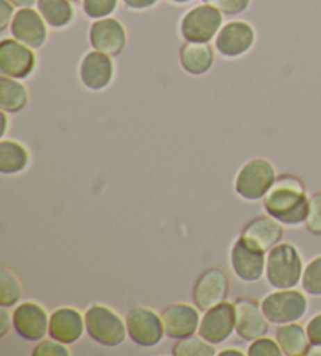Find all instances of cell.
<instances>
[{
  "label": "cell",
  "instance_id": "cell-31",
  "mask_svg": "<svg viewBox=\"0 0 321 356\" xmlns=\"http://www.w3.org/2000/svg\"><path fill=\"white\" fill-rule=\"evenodd\" d=\"M249 356H281L282 348L277 341L271 339V337H258V339L252 341L248 348Z\"/></svg>",
  "mask_w": 321,
  "mask_h": 356
},
{
  "label": "cell",
  "instance_id": "cell-13",
  "mask_svg": "<svg viewBox=\"0 0 321 356\" xmlns=\"http://www.w3.org/2000/svg\"><path fill=\"white\" fill-rule=\"evenodd\" d=\"M233 306L237 317L236 331L243 341L252 342L268 334L270 321L263 314L262 305H258L254 298L240 297L233 302Z\"/></svg>",
  "mask_w": 321,
  "mask_h": 356
},
{
  "label": "cell",
  "instance_id": "cell-21",
  "mask_svg": "<svg viewBox=\"0 0 321 356\" xmlns=\"http://www.w3.org/2000/svg\"><path fill=\"white\" fill-rule=\"evenodd\" d=\"M179 60L185 72L191 76H202L213 66V47L208 42L185 41L179 51Z\"/></svg>",
  "mask_w": 321,
  "mask_h": 356
},
{
  "label": "cell",
  "instance_id": "cell-2",
  "mask_svg": "<svg viewBox=\"0 0 321 356\" xmlns=\"http://www.w3.org/2000/svg\"><path fill=\"white\" fill-rule=\"evenodd\" d=\"M304 273L302 257L293 243H277L267 254L265 276L274 289H293Z\"/></svg>",
  "mask_w": 321,
  "mask_h": 356
},
{
  "label": "cell",
  "instance_id": "cell-20",
  "mask_svg": "<svg viewBox=\"0 0 321 356\" xmlns=\"http://www.w3.org/2000/svg\"><path fill=\"white\" fill-rule=\"evenodd\" d=\"M85 331V317L76 308L63 306V308L55 309L51 314L49 336L66 343V346L77 342Z\"/></svg>",
  "mask_w": 321,
  "mask_h": 356
},
{
  "label": "cell",
  "instance_id": "cell-27",
  "mask_svg": "<svg viewBox=\"0 0 321 356\" xmlns=\"http://www.w3.org/2000/svg\"><path fill=\"white\" fill-rule=\"evenodd\" d=\"M172 355L176 356H215L217 350H215L213 343L207 342L199 336H190L179 339L174 347H172Z\"/></svg>",
  "mask_w": 321,
  "mask_h": 356
},
{
  "label": "cell",
  "instance_id": "cell-11",
  "mask_svg": "<svg viewBox=\"0 0 321 356\" xmlns=\"http://www.w3.org/2000/svg\"><path fill=\"white\" fill-rule=\"evenodd\" d=\"M256 42V30L245 21L226 24L215 38V49L226 58L242 57Z\"/></svg>",
  "mask_w": 321,
  "mask_h": 356
},
{
  "label": "cell",
  "instance_id": "cell-22",
  "mask_svg": "<svg viewBox=\"0 0 321 356\" xmlns=\"http://www.w3.org/2000/svg\"><path fill=\"white\" fill-rule=\"evenodd\" d=\"M276 341L286 356H304L311 353L312 348L306 327L296 322L281 325L276 333Z\"/></svg>",
  "mask_w": 321,
  "mask_h": 356
},
{
  "label": "cell",
  "instance_id": "cell-15",
  "mask_svg": "<svg viewBox=\"0 0 321 356\" xmlns=\"http://www.w3.org/2000/svg\"><path fill=\"white\" fill-rule=\"evenodd\" d=\"M47 311L35 302H24L13 312V327L16 333L26 341H41L49 334Z\"/></svg>",
  "mask_w": 321,
  "mask_h": 356
},
{
  "label": "cell",
  "instance_id": "cell-28",
  "mask_svg": "<svg viewBox=\"0 0 321 356\" xmlns=\"http://www.w3.org/2000/svg\"><path fill=\"white\" fill-rule=\"evenodd\" d=\"M302 291L308 296L321 297V256H317L315 259L307 264L302 273Z\"/></svg>",
  "mask_w": 321,
  "mask_h": 356
},
{
  "label": "cell",
  "instance_id": "cell-37",
  "mask_svg": "<svg viewBox=\"0 0 321 356\" xmlns=\"http://www.w3.org/2000/svg\"><path fill=\"white\" fill-rule=\"evenodd\" d=\"M127 8L135 10V11H143L147 8H152L158 0H122Z\"/></svg>",
  "mask_w": 321,
  "mask_h": 356
},
{
  "label": "cell",
  "instance_id": "cell-4",
  "mask_svg": "<svg viewBox=\"0 0 321 356\" xmlns=\"http://www.w3.org/2000/svg\"><path fill=\"white\" fill-rule=\"evenodd\" d=\"M276 170L267 159L257 157L246 162L236 177V192L246 201L263 200L276 181Z\"/></svg>",
  "mask_w": 321,
  "mask_h": 356
},
{
  "label": "cell",
  "instance_id": "cell-39",
  "mask_svg": "<svg viewBox=\"0 0 321 356\" xmlns=\"http://www.w3.org/2000/svg\"><path fill=\"white\" fill-rule=\"evenodd\" d=\"M220 356H229V355H233V356H243V355H248L242 352V350H238L236 347H231V348H226V350H221V352L218 353Z\"/></svg>",
  "mask_w": 321,
  "mask_h": 356
},
{
  "label": "cell",
  "instance_id": "cell-33",
  "mask_svg": "<svg viewBox=\"0 0 321 356\" xmlns=\"http://www.w3.org/2000/svg\"><path fill=\"white\" fill-rule=\"evenodd\" d=\"M35 356H69V350H67L66 343L60 342L57 339H44L41 341L33 350Z\"/></svg>",
  "mask_w": 321,
  "mask_h": 356
},
{
  "label": "cell",
  "instance_id": "cell-25",
  "mask_svg": "<svg viewBox=\"0 0 321 356\" xmlns=\"http://www.w3.org/2000/svg\"><path fill=\"white\" fill-rule=\"evenodd\" d=\"M38 11L49 27L65 29L74 19L71 0H38Z\"/></svg>",
  "mask_w": 321,
  "mask_h": 356
},
{
  "label": "cell",
  "instance_id": "cell-8",
  "mask_svg": "<svg viewBox=\"0 0 321 356\" xmlns=\"http://www.w3.org/2000/svg\"><path fill=\"white\" fill-rule=\"evenodd\" d=\"M231 289V280L223 268L212 267L201 273L193 287V303L201 311L212 309L227 302Z\"/></svg>",
  "mask_w": 321,
  "mask_h": 356
},
{
  "label": "cell",
  "instance_id": "cell-9",
  "mask_svg": "<svg viewBox=\"0 0 321 356\" xmlns=\"http://www.w3.org/2000/svg\"><path fill=\"white\" fill-rule=\"evenodd\" d=\"M236 306L224 302L204 312L197 334L213 346H218L229 339L236 331Z\"/></svg>",
  "mask_w": 321,
  "mask_h": 356
},
{
  "label": "cell",
  "instance_id": "cell-14",
  "mask_svg": "<svg viewBox=\"0 0 321 356\" xmlns=\"http://www.w3.org/2000/svg\"><path fill=\"white\" fill-rule=\"evenodd\" d=\"M199 308L187 303H176L165 308L162 316L165 336L170 339H183L197 333L201 323Z\"/></svg>",
  "mask_w": 321,
  "mask_h": 356
},
{
  "label": "cell",
  "instance_id": "cell-30",
  "mask_svg": "<svg viewBox=\"0 0 321 356\" xmlns=\"http://www.w3.org/2000/svg\"><path fill=\"white\" fill-rule=\"evenodd\" d=\"M304 225L311 234L321 236V192L313 193L308 198V212Z\"/></svg>",
  "mask_w": 321,
  "mask_h": 356
},
{
  "label": "cell",
  "instance_id": "cell-5",
  "mask_svg": "<svg viewBox=\"0 0 321 356\" xmlns=\"http://www.w3.org/2000/svg\"><path fill=\"white\" fill-rule=\"evenodd\" d=\"M261 305L263 314L274 325L299 322L308 308L306 296L296 289H276Z\"/></svg>",
  "mask_w": 321,
  "mask_h": 356
},
{
  "label": "cell",
  "instance_id": "cell-17",
  "mask_svg": "<svg viewBox=\"0 0 321 356\" xmlns=\"http://www.w3.org/2000/svg\"><path fill=\"white\" fill-rule=\"evenodd\" d=\"M11 35L22 44L40 49L47 40V24L42 19L40 11L32 7L19 8L11 22Z\"/></svg>",
  "mask_w": 321,
  "mask_h": 356
},
{
  "label": "cell",
  "instance_id": "cell-3",
  "mask_svg": "<svg viewBox=\"0 0 321 356\" xmlns=\"http://www.w3.org/2000/svg\"><path fill=\"white\" fill-rule=\"evenodd\" d=\"M86 333L92 341L105 347H118L126 339L127 325L105 305H92L85 312Z\"/></svg>",
  "mask_w": 321,
  "mask_h": 356
},
{
  "label": "cell",
  "instance_id": "cell-26",
  "mask_svg": "<svg viewBox=\"0 0 321 356\" xmlns=\"http://www.w3.org/2000/svg\"><path fill=\"white\" fill-rule=\"evenodd\" d=\"M22 286L17 276L7 267H0V306L11 308L21 300Z\"/></svg>",
  "mask_w": 321,
  "mask_h": 356
},
{
  "label": "cell",
  "instance_id": "cell-41",
  "mask_svg": "<svg viewBox=\"0 0 321 356\" xmlns=\"http://www.w3.org/2000/svg\"><path fill=\"white\" fill-rule=\"evenodd\" d=\"M171 2H174V3H188V2H191V0H171Z\"/></svg>",
  "mask_w": 321,
  "mask_h": 356
},
{
  "label": "cell",
  "instance_id": "cell-34",
  "mask_svg": "<svg viewBox=\"0 0 321 356\" xmlns=\"http://www.w3.org/2000/svg\"><path fill=\"white\" fill-rule=\"evenodd\" d=\"M306 331L312 347H321V312L315 314L306 325Z\"/></svg>",
  "mask_w": 321,
  "mask_h": 356
},
{
  "label": "cell",
  "instance_id": "cell-16",
  "mask_svg": "<svg viewBox=\"0 0 321 356\" xmlns=\"http://www.w3.org/2000/svg\"><path fill=\"white\" fill-rule=\"evenodd\" d=\"M90 42L94 51L115 57L124 51L127 33L122 24L115 17L96 19L90 27Z\"/></svg>",
  "mask_w": 321,
  "mask_h": 356
},
{
  "label": "cell",
  "instance_id": "cell-24",
  "mask_svg": "<svg viewBox=\"0 0 321 356\" xmlns=\"http://www.w3.org/2000/svg\"><path fill=\"white\" fill-rule=\"evenodd\" d=\"M28 104V91L17 79L0 77V110L17 113Z\"/></svg>",
  "mask_w": 321,
  "mask_h": 356
},
{
  "label": "cell",
  "instance_id": "cell-12",
  "mask_svg": "<svg viewBox=\"0 0 321 356\" xmlns=\"http://www.w3.org/2000/svg\"><path fill=\"white\" fill-rule=\"evenodd\" d=\"M231 267L242 281L256 282L262 278L267 268V253L251 247L238 237L231 248Z\"/></svg>",
  "mask_w": 321,
  "mask_h": 356
},
{
  "label": "cell",
  "instance_id": "cell-6",
  "mask_svg": "<svg viewBox=\"0 0 321 356\" xmlns=\"http://www.w3.org/2000/svg\"><path fill=\"white\" fill-rule=\"evenodd\" d=\"M223 26V13L213 5L204 3L191 8L181 21V35L185 41L210 42L217 38Z\"/></svg>",
  "mask_w": 321,
  "mask_h": 356
},
{
  "label": "cell",
  "instance_id": "cell-36",
  "mask_svg": "<svg viewBox=\"0 0 321 356\" xmlns=\"http://www.w3.org/2000/svg\"><path fill=\"white\" fill-rule=\"evenodd\" d=\"M11 327H13V314L2 306V309H0V337L7 336Z\"/></svg>",
  "mask_w": 321,
  "mask_h": 356
},
{
  "label": "cell",
  "instance_id": "cell-32",
  "mask_svg": "<svg viewBox=\"0 0 321 356\" xmlns=\"http://www.w3.org/2000/svg\"><path fill=\"white\" fill-rule=\"evenodd\" d=\"M208 5H213L221 13L227 16H236L248 10L251 0H204Z\"/></svg>",
  "mask_w": 321,
  "mask_h": 356
},
{
  "label": "cell",
  "instance_id": "cell-10",
  "mask_svg": "<svg viewBox=\"0 0 321 356\" xmlns=\"http://www.w3.org/2000/svg\"><path fill=\"white\" fill-rule=\"evenodd\" d=\"M36 66V55L32 47L17 40H2L0 42V72L11 79H27Z\"/></svg>",
  "mask_w": 321,
  "mask_h": 356
},
{
  "label": "cell",
  "instance_id": "cell-23",
  "mask_svg": "<svg viewBox=\"0 0 321 356\" xmlns=\"http://www.w3.org/2000/svg\"><path fill=\"white\" fill-rule=\"evenodd\" d=\"M30 163V154L26 146L15 140L0 141V173L17 175Z\"/></svg>",
  "mask_w": 321,
  "mask_h": 356
},
{
  "label": "cell",
  "instance_id": "cell-19",
  "mask_svg": "<svg viewBox=\"0 0 321 356\" xmlns=\"http://www.w3.org/2000/svg\"><path fill=\"white\" fill-rule=\"evenodd\" d=\"M246 243L257 250H262L265 253L276 247L282 241L283 228L279 220L271 216H261L252 218L251 222L245 226L242 236Z\"/></svg>",
  "mask_w": 321,
  "mask_h": 356
},
{
  "label": "cell",
  "instance_id": "cell-40",
  "mask_svg": "<svg viewBox=\"0 0 321 356\" xmlns=\"http://www.w3.org/2000/svg\"><path fill=\"white\" fill-rule=\"evenodd\" d=\"M0 118H2V137L5 134H7V127H8V118H7V112H2V115H0Z\"/></svg>",
  "mask_w": 321,
  "mask_h": 356
},
{
  "label": "cell",
  "instance_id": "cell-1",
  "mask_svg": "<svg viewBox=\"0 0 321 356\" xmlns=\"http://www.w3.org/2000/svg\"><path fill=\"white\" fill-rule=\"evenodd\" d=\"M263 207L268 216L279 220L282 225L298 226L304 223L308 212L304 181L292 173L277 176L273 187L263 198Z\"/></svg>",
  "mask_w": 321,
  "mask_h": 356
},
{
  "label": "cell",
  "instance_id": "cell-18",
  "mask_svg": "<svg viewBox=\"0 0 321 356\" xmlns=\"http://www.w3.org/2000/svg\"><path fill=\"white\" fill-rule=\"evenodd\" d=\"M115 65L110 55L92 51L83 57L80 63V81L83 87L92 91H101L107 88L113 81Z\"/></svg>",
  "mask_w": 321,
  "mask_h": 356
},
{
  "label": "cell",
  "instance_id": "cell-29",
  "mask_svg": "<svg viewBox=\"0 0 321 356\" xmlns=\"http://www.w3.org/2000/svg\"><path fill=\"white\" fill-rule=\"evenodd\" d=\"M118 7V0H83V11L91 19H104Z\"/></svg>",
  "mask_w": 321,
  "mask_h": 356
},
{
  "label": "cell",
  "instance_id": "cell-7",
  "mask_svg": "<svg viewBox=\"0 0 321 356\" xmlns=\"http://www.w3.org/2000/svg\"><path fill=\"white\" fill-rule=\"evenodd\" d=\"M127 336L141 347H156L163 339L165 328L162 316L145 306H137L127 312Z\"/></svg>",
  "mask_w": 321,
  "mask_h": 356
},
{
  "label": "cell",
  "instance_id": "cell-38",
  "mask_svg": "<svg viewBox=\"0 0 321 356\" xmlns=\"http://www.w3.org/2000/svg\"><path fill=\"white\" fill-rule=\"evenodd\" d=\"M8 2L13 3L17 8H28V7H33L38 0H8Z\"/></svg>",
  "mask_w": 321,
  "mask_h": 356
},
{
  "label": "cell",
  "instance_id": "cell-35",
  "mask_svg": "<svg viewBox=\"0 0 321 356\" xmlns=\"http://www.w3.org/2000/svg\"><path fill=\"white\" fill-rule=\"evenodd\" d=\"M15 15V5L10 3L8 0H0V30L2 32L11 26Z\"/></svg>",
  "mask_w": 321,
  "mask_h": 356
},
{
  "label": "cell",
  "instance_id": "cell-42",
  "mask_svg": "<svg viewBox=\"0 0 321 356\" xmlns=\"http://www.w3.org/2000/svg\"><path fill=\"white\" fill-rule=\"evenodd\" d=\"M71 2H76L77 3V2H80V0H71Z\"/></svg>",
  "mask_w": 321,
  "mask_h": 356
}]
</instances>
